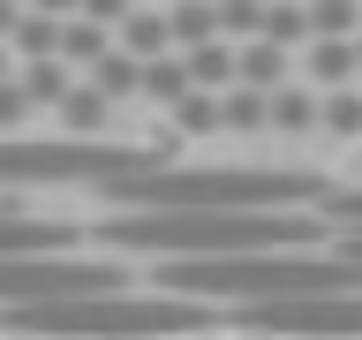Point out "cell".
Instances as JSON below:
<instances>
[{"instance_id": "7c38bea8", "label": "cell", "mask_w": 362, "mask_h": 340, "mask_svg": "<svg viewBox=\"0 0 362 340\" xmlns=\"http://www.w3.org/2000/svg\"><path fill=\"white\" fill-rule=\"evenodd\" d=\"M287 53H294V45H279V38H242V84L279 91V84H287Z\"/></svg>"}, {"instance_id": "9a60e30c", "label": "cell", "mask_w": 362, "mask_h": 340, "mask_svg": "<svg viewBox=\"0 0 362 340\" xmlns=\"http://www.w3.org/2000/svg\"><path fill=\"white\" fill-rule=\"evenodd\" d=\"M53 113H61V129H76V136H98V129H106V113H113V98H106L98 84H76V91L61 98V106H53Z\"/></svg>"}, {"instance_id": "484cf974", "label": "cell", "mask_w": 362, "mask_h": 340, "mask_svg": "<svg viewBox=\"0 0 362 340\" xmlns=\"http://www.w3.org/2000/svg\"><path fill=\"white\" fill-rule=\"evenodd\" d=\"M317 212H325L332 227H362V189H332V197L317 204Z\"/></svg>"}, {"instance_id": "9c48e42d", "label": "cell", "mask_w": 362, "mask_h": 340, "mask_svg": "<svg viewBox=\"0 0 362 340\" xmlns=\"http://www.w3.org/2000/svg\"><path fill=\"white\" fill-rule=\"evenodd\" d=\"M189 91H197V76H189V53H158V61H144V98H158V106L174 113Z\"/></svg>"}, {"instance_id": "8fae6325", "label": "cell", "mask_w": 362, "mask_h": 340, "mask_svg": "<svg viewBox=\"0 0 362 340\" xmlns=\"http://www.w3.org/2000/svg\"><path fill=\"white\" fill-rule=\"evenodd\" d=\"M272 129H279V136H310V129H325V98L279 84V91H272Z\"/></svg>"}, {"instance_id": "cb8c5ba5", "label": "cell", "mask_w": 362, "mask_h": 340, "mask_svg": "<svg viewBox=\"0 0 362 340\" xmlns=\"http://www.w3.org/2000/svg\"><path fill=\"white\" fill-rule=\"evenodd\" d=\"M325 129H332V136H362V98H355L347 84L325 98Z\"/></svg>"}, {"instance_id": "d6986e66", "label": "cell", "mask_w": 362, "mask_h": 340, "mask_svg": "<svg viewBox=\"0 0 362 340\" xmlns=\"http://www.w3.org/2000/svg\"><path fill=\"white\" fill-rule=\"evenodd\" d=\"M174 16V45H204V38H219L226 23H219V0H181V8H166Z\"/></svg>"}, {"instance_id": "f546056e", "label": "cell", "mask_w": 362, "mask_h": 340, "mask_svg": "<svg viewBox=\"0 0 362 340\" xmlns=\"http://www.w3.org/2000/svg\"><path fill=\"white\" fill-rule=\"evenodd\" d=\"M355 53H362V30H355Z\"/></svg>"}, {"instance_id": "603a6c76", "label": "cell", "mask_w": 362, "mask_h": 340, "mask_svg": "<svg viewBox=\"0 0 362 340\" xmlns=\"http://www.w3.org/2000/svg\"><path fill=\"white\" fill-rule=\"evenodd\" d=\"M264 8H272V0H219L226 38H264Z\"/></svg>"}, {"instance_id": "2e32d148", "label": "cell", "mask_w": 362, "mask_h": 340, "mask_svg": "<svg viewBox=\"0 0 362 340\" xmlns=\"http://www.w3.org/2000/svg\"><path fill=\"white\" fill-rule=\"evenodd\" d=\"M174 129L181 136H219L226 129V91H189V98H181V106H174Z\"/></svg>"}, {"instance_id": "8992f818", "label": "cell", "mask_w": 362, "mask_h": 340, "mask_svg": "<svg viewBox=\"0 0 362 340\" xmlns=\"http://www.w3.org/2000/svg\"><path fill=\"white\" fill-rule=\"evenodd\" d=\"M242 333H310V340H339L362 333V288H332V295H279V302H234Z\"/></svg>"}, {"instance_id": "f1b7e54d", "label": "cell", "mask_w": 362, "mask_h": 340, "mask_svg": "<svg viewBox=\"0 0 362 340\" xmlns=\"http://www.w3.org/2000/svg\"><path fill=\"white\" fill-rule=\"evenodd\" d=\"M38 8H53V16H76V8H83V0H38Z\"/></svg>"}, {"instance_id": "4fadbf2b", "label": "cell", "mask_w": 362, "mask_h": 340, "mask_svg": "<svg viewBox=\"0 0 362 340\" xmlns=\"http://www.w3.org/2000/svg\"><path fill=\"white\" fill-rule=\"evenodd\" d=\"M16 76H23V91H30V98H38V106H61L68 91V53H38V61H16Z\"/></svg>"}, {"instance_id": "ac0fdd59", "label": "cell", "mask_w": 362, "mask_h": 340, "mask_svg": "<svg viewBox=\"0 0 362 340\" xmlns=\"http://www.w3.org/2000/svg\"><path fill=\"white\" fill-rule=\"evenodd\" d=\"M90 84L106 91V98H129V91H144V53H129V45H113L106 61H90Z\"/></svg>"}, {"instance_id": "7a4b0ae2", "label": "cell", "mask_w": 362, "mask_h": 340, "mask_svg": "<svg viewBox=\"0 0 362 340\" xmlns=\"http://www.w3.org/2000/svg\"><path fill=\"white\" fill-rule=\"evenodd\" d=\"M98 197L121 212H166V204H325V174H279V166H136L98 181Z\"/></svg>"}, {"instance_id": "30bf717a", "label": "cell", "mask_w": 362, "mask_h": 340, "mask_svg": "<svg viewBox=\"0 0 362 340\" xmlns=\"http://www.w3.org/2000/svg\"><path fill=\"white\" fill-rule=\"evenodd\" d=\"M121 45L144 53V61L174 53V16H158V8H129V16H121Z\"/></svg>"}, {"instance_id": "3957f363", "label": "cell", "mask_w": 362, "mask_h": 340, "mask_svg": "<svg viewBox=\"0 0 362 340\" xmlns=\"http://www.w3.org/2000/svg\"><path fill=\"white\" fill-rule=\"evenodd\" d=\"M8 333H61V340H98V333H211L219 310H204V295L158 288L151 302H136L121 288H90V295H53V302H16L0 310Z\"/></svg>"}, {"instance_id": "44dd1931", "label": "cell", "mask_w": 362, "mask_h": 340, "mask_svg": "<svg viewBox=\"0 0 362 340\" xmlns=\"http://www.w3.org/2000/svg\"><path fill=\"white\" fill-rule=\"evenodd\" d=\"M264 38H279V45H310V38H317V23H310V8L272 0V8H264Z\"/></svg>"}, {"instance_id": "4316f807", "label": "cell", "mask_w": 362, "mask_h": 340, "mask_svg": "<svg viewBox=\"0 0 362 340\" xmlns=\"http://www.w3.org/2000/svg\"><path fill=\"white\" fill-rule=\"evenodd\" d=\"M129 8H136V0H83V8H76V16H98V23H121V16H129Z\"/></svg>"}, {"instance_id": "6da1fadb", "label": "cell", "mask_w": 362, "mask_h": 340, "mask_svg": "<svg viewBox=\"0 0 362 340\" xmlns=\"http://www.w3.org/2000/svg\"><path fill=\"white\" fill-rule=\"evenodd\" d=\"M106 249H158V257H226V249H317L325 220L310 204H166L121 212L98 227Z\"/></svg>"}, {"instance_id": "83f0119b", "label": "cell", "mask_w": 362, "mask_h": 340, "mask_svg": "<svg viewBox=\"0 0 362 340\" xmlns=\"http://www.w3.org/2000/svg\"><path fill=\"white\" fill-rule=\"evenodd\" d=\"M23 8H30V0H0V38H16V23H23Z\"/></svg>"}, {"instance_id": "ba28073f", "label": "cell", "mask_w": 362, "mask_h": 340, "mask_svg": "<svg viewBox=\"0 0 362 340\" xmlns=\"http://www.w3.org/2000/svg\"><path fill=\"white\" fill-rule=\"evenodd\" d=\"M61 38H68V16H53V8H23V23H16V61H38V53H61Z\"/></svg>"}, {"instance_id": "ffe728a7", "label": "cell", "mask_w": 362, "mask_h": 340, "mask_svg": "<svg viewBox=\"0 0 362 340\" xmlns=\"http://www.w3.org/2000/svg\"><path fill=\"white\" fill-rule=\"evenodd\" d=\"M61 53H68L76 68L106 61V53H113V45H106V23H98V16H68V38H61Z\"/></svg>"}, {"instance_id": "52a82bcc", "label": "cell", "mask_w": 362, "mask_h": 340, "mask_svg": "<svg viewBox=\"0 0 362 340\" xmlns=\"http://www.w3.org/2000/svg\"><path fill=\"white\" fill-rule=\"evenodd\" d=\"M189 53V76H197L204 91H226V84H242V38H204V45H181Z\"/></svg>"}, {"instance_id": "5b68a950", "label": "cell", "mask_w": 362, "mask_h": 340, "mask_svg": "<svg viewBox=\"0 0 362 340\" xmlns=\"http://www.w3.org/2000/svg\"><path fill=\"white\" fill-rule=\"evenodd\" d=\"M90 288H121V265H90V257H61V249H8L0 257V310L90 295Z\"/></svg>"}, {"instance_id": "277c9868", "label": "cell", "mask_w": 362, "mask_h": 340, "mask_svg": "<svg viewBox=\"0 0 362 340\" xmlns=\"http://www.w3.org/2000/svg\"><path fill=\"white\" fill-rule=\"evenodd\" d=\"M174 136H151V144H90V136H61V144H23V136H0V181H113L136 174V166H158L174 152Z\"/></svg>"}, {"instance_id": "5bb4252c", "label": "cell", "mask_w": 362, "mask_h": 340, "mask_svg": "<svg viewBox=\"0 0 362 340\" xmlns=\"http://www.w3.org/2000/svg\"><path fill=\"white\" fill-rule=\"evenodd\" d=\"M226 129H234V136H264V129H272V91L226 84Z\"/></svg>"}, {"instance_id": "d4e9b609", "label": "cell", "mask_w": 362, "mask_h": 340, "mask_svg": "<svg viewBox=\"0 0 362 340\" xmlns=\"http://www.w3.org/2000/svg\"><path fill=\"white\" fill-rule=\"evenodd\" d=\"M38 106L30 91H23V76H0V129H23V113Z\"/></svg>"}, {"instance_id": "7402d4cb", "label": "cell", "mask_w": 362, "mask_h": 340, "mask_svg": "<svg viewBox=\"0 0 362 340\" xmlns=\"http://www.w3.org/2000/svg\"><path fill=\"white\" fill-rule=\"evenodd\" d=\"M310 23H317V38H355L362 0H310Z\"/></svg>"}, {"instance_id": "e0dca14e", "label": "cell", "mask_w": 362, "mask_h": 340, "mask_svg": "<svg viewBox=\"0 0 362 340\" xmlns=\"http://www.w3.org/2000/svg\"><path fill=\"white\" fill-rule=\"evenodd\" d=\"M362 68V53H355V38H310V76L325 91H339L347 76Z\"/></svg>"}]
</instances>
